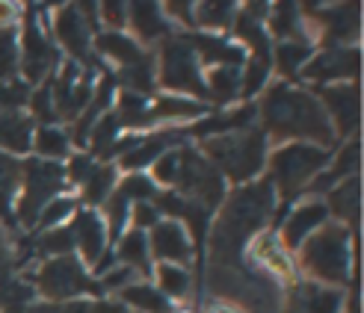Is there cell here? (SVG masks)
Instances as JSON below:
<instances>
[{"label": "cell", "instance_id": "obj_15", "mask_svg": "<svg viewBox=\"0 0 364 313\" xmlns=\"http://www.w3.org/2000/svg\"><path fill=\"white\" fill-rule=\"evenodd\" d=\"M361 71V50L355 45H335L311 57L299 71V77L308 83L335 86V83H355Z\"/></svg>", "mask_w": 364, "mask_h": 313}, {"label": "cell", "instance_id": "obj_34", "mask_svg": "<svg viewBox=\"0 0 364 313\" xmlns=\"http://www.w3.org/2000/svg\"><path fill=\"white\" fill-rule=\"evenodd\" d=\"M154 287L166 296L169 302L172 299H187L190 290H193V278L184 266H172V263H157L154 266Z\"/></svg>", "mask_w": 364, "mask_h": 313}, {"label": "cell", "instance_id": "obj_1", "mask_svg": "<svg viewBox=\"0 0 364 313\" xmlns=\"http://www.w3.org/2000/svg\"><path fill=\"white\" fill-rule=\"evenodd\" d=\"M276 190L267 177L252 180L225 195L220 213L210 225V266H234V260L246 251V246L264 231L267 219L276 210Z\"/></svg>", "mask_w": 364, "mask_h": 313}, {"label": "cell", "instance_id": "obj_4", "mask_svg": "<svg viewBox=\"0 0 364 313\" xmlns=\"http://www.w3.org/2000/svg\"><path fill=\"white\" fill-rule=\"evenodd\" d=\"M350 239H353V234L338 222H326L320 231L308 236L296 248L299 269L308 275V281L329 284V287H347L350 269H353Z\"/></svg>", "mask_w": 364, "mask_h": 313}, {"label": "cell", "instance_id": "obj_14", "mask_svg": "<svg viewBox=\"0 0 364 313\" xmlns=\"http://www.w3.org/2000/svg\"><path fill=\"white\" fill-rule=\"evenodd\" d=\"M326 119L332 124L335 139H355L358 124H361V92L358 83H335L323 86L317 95Z\"/></svg>", "mask_w": 364, "mask_h": 313}, {"label": "cell", "instance_id": "obj_3", "mask_svg": "<svg viewBox=\"0 0 364 313\" xmlns=\"http://www.w3.org/2000/svg\"><path fill=\"white\" fill-rule=\"evenodd\" d=\"M198 151L223 175V180H231L237 187H246L267 169V136L261 133V127L202 139Z\"/></svg>", "mask_w": 364, "mask_h": 313}, {"label": "cell", "instance_id": "obj_16", "mask_svg": "<svg viewBox=\"0 0 364 313\" xmlns=\"http://www.w3.org/2000/svg\"><path fill=\"white\" fill-rule=\"evenodd\" d=\"M243 254L249 257V272H255V275L261 272V278H267L272 284L276 281H284V284L294 281V260L287 257V248L282 246L276 231H261L246 246Z\"/></svg>", "mask_w": 364, "mask_h": 313}, {"label": "cell", "instance_id": "obj_13", "mask_svg": "<svg viewBox=\"0 0 364 313\" xmlns=\"http://www.w3.org/2000/svg\"><path fill=\"white\" fill-rule=\"evenodd\" d=\"M50 86V98H53V109H57V121H71L75 124L77 116L89 106L92 101V92H95V83H92V68H83L77 62H65L60 68V75Z\"/></svg>", "mask_w": 364, "mask_h": 313}, {"label": "cell", "instance_id": "obj_30", "mask_svg": "<svg viewBox=\"0 0 364 313\" xmlns=\"http://www.w3.org/2000/svg\"><path fill=\"white\" fill-rule=\"evenodd\" d=\"M311 57H314V45H311V39L276 42V48H272V65L279 68V75H282V77H296Z\"/></svg>", "mask_w": 364, "mask_h": 313}, {"label": "cell", "instance_id": "obj_6", "mask_svg": "<svg viewBox=\"0 0 364 313\" xmlns=\"http://www.w3.org/2000/svg\"><path fill=\"white\" fill-rule=\"evenodd\" d=\"M92 50L101 53L107 62L116 65V77L122 80V92L149 98L157 86V60L151 50H145L136 39L124 33H98L92 39Z\"/></svg>", "mask_w": 364, "mask_h": 313}, {"label": "cell", "instance_id": "obj_26", "mask_svg": "<svg viewBox=\"0 0 364 313\" xmlns=\"http://www.w3.org/2000/svg\"><path fill=\"white\" fill-rule=\"evenodd\" d=\"M116 263L136 272V278H149L151 275V251H149V234L131 228L116 239Z\"/></svg>", "mask_w": 364, "mask_h": 313}, {"label": "cell", "instance_id": "obj_19", "mask_svg": "<svg viewBox=\"0 0 364 313\" xmlns=\"http://www.w3.org/2000/svg\"><path fill=\"white\" fill-rule=\"evenodd\" d=\"M326 222H329V210H326L323 198H302L299 204L287 213L284 225L279 231V239L287 251H296L308 236L314 231H320Z\"/></svg>", "mask_w": 364, "mask_h": 313}, {"label": "cell", "instance_id": "obj_7", "mask_svg": "<svg viewBox=\"0 0 364 313\" xmlns=\"http://www.w3.org/2000/svg\"><path fill=\"white\" fill-rule=\"evenodd\" d=\"M157 83L166 89V95H181L208 104L205 92V68L198 62L193 45L184 39H163L157 50Z\"/></svg>", "mask_w": 364, "mask_h": 313}, {"label": "cell", "instance_id": "obj_38", "mask_svg": "<svg viewBox=\"0 0 364 313\" xmlns=\"http://www.w3.org/2000/svg\"><path fill=\"white\" fill-rule=\"evenodd\" d=\"M18 80V27H0V83Z\"/></svg>", "mask_w": 364, "mask_h": 313}, {"label": "cell", "instance_id": "obj_29", "mask_svg": "<svg viewBox=\"0 0 364 313\" xmlns=\"http://www.w3.org/2000/svg\"><path fill=\"white\" fill-rule=\"evenodd\" d=\"M30 151H36V160H48V163L68 160V157H71V139H68V131H63V127H57V124L39 127V131L33 133Z\"/></svg>", "mask_w": 364, "mask_h": 313}, {"label": "cell", "instance_id": "obj_32", "mask_svg": "<svg viewBox=\"0 0 364 313\" xmlns=\"http://www.w3.org/2000/svg\"><path fill=\"white\" fill-rule=\"evenodd\" d=\"M36 290L30 281L15 278V275L4 272L0 275V313H27L33 307Z\"/></svg>", "mask_w": 364, "mask_h": 313}, {"label": "cell", "instance_id": "obj_44", "mask_svg": "<svg viewBox=\"0 0 364 313\" xmlns=\"http://www.w3.org/2000/svg\"><path fill=\"white\" fill-rule=\"evenodd\" d=\"M12 257H15L12 239H9L6 228H0V275H4V272H9V266H12Z\"/></svg>", "mask_w": 364, "mask_h": 313}, {"label": "cell", "instance_id": "obj_5", "mask_svg": "<svg viewBox=\"0 0 364 313\" xmlns=\"http://www.w3.org/2000/svg\"><path fill=\"white\" fill-rule=\"evenodd\" d=\"M332 154L329 148H320L311 142H284L276 151L267 157V169H269V183L276 190V198H296L302 195L317 175L329 165Z\"/></svg>", "mask_w": 364, "mask_h": 313}, {"label": "cell", "instance_id": "obj_37", "mask_svg": "<svg viewBox=\"0 0 364 313\" xmlns=\"http://www.w3.org/2000/svg\"><path fill=\"white\" fill-rule=\"evenodd\" d=\"M77 213V201L75 198H53L50 204L42 207L39 219H36V231H53V228H65V222Z\"/></svg>", "mask_w": 364, "mask_h": 313}, {"label": "cell", "instance_id": "obj_24", "mask_svg": "<svg viewBox=\"0 0 364 313\" xmlns=\"http://www.w3.org/2000/svg\"><path fill=\"white\" fill-rule=\"evenodd\" d=\"M127 24L134 27V35L142 48L169 39V21L160 4H127Z\"/></svg>", "mask_w": 364, "mask_h": 313}, {"label": "cell", "instance_id": "obj_10", "mask_svg": "<svg viewBox=\"0 0 364 313\" xmlns=\"http://www.w3.org/2000/svg\"><path fill=\"white\" fill-rule=\"evenodd\" d=\"M178 177H175V190L181 198L193 201L202 210L213 213L216 207L225 201V180L213 165L202 157L198 148H181L178 151Z\"/></svg>", "mask_w": 364, "mask_h": 313}, {"label": "cell", "instance_id": "obj_12", "mask_svg": "<svg viewBox=\"0 0 364 313\" xmlns=\"http://www.w3.org/2000/svg\"><path fill=\"white\" fill-rule=\"evenodd\" d=\"M53 39L63 45V50L71 57V62H77L83 68L98 65V57L92 50V21L86 18V6H60L53 12ZM95 71V68H92Z\"/></svg>", "mask_w": 364, "mask_h": 313}, {"label": "cell", "instance_id": "obj_45", "mask_svg": "<svg viewBox=\"0 0 364 313\" xmlns=\"http://www.w3.org/2000/svg\"><path fill=\"white\" fill-rule=\"evenodd\" d=\"M347 313H361V307H358V296H353V302H350Z\"/></svg>", "mask_w": 364, "mask_h": 313}, {"label": "cell", "instance_id": "obj_25", "mask_svg": "<svg viewBox=\"0 0 364 313\" xmlns=\"http://www.w3.org/2000/svg\"><path fill=\"white\" fill-rule=\"evenodd\" d=\"M33 133L36 127L27 113H21V109H15V113L0 109V154H9V157L30 154Z\"/></svg>", "mask_w": 364, "mask_h": 313}, {"label": "cell", "instance_id": "obj_35", "mask_svg": "<svg viewBox=\"0 0 364 313\" xmlns=\"http://www.w3.org/2000/svg\"><path fill=\"white\" fill-rule=\"evenodd\" d=\"M234 18H237V6L234 4H193V27L205 30H231Z\"/></svg>", "mask_w": 364, "mask_h": 313}, {"label": "cell", "instance_id": "obj_17", "mask_svg": "<svg viewBox=\"0 0 364 313\" xmlns=\"http://www.w3.org/2000/svg\"><path fill=\"white\" fill-rule=\"evenodd\" d=\"M149 251L157 263H172V266L187 269L193 260V239L181 222H175V219H160L149 231Z\"/></svg>", "mask_w": 364, "mask_h": 313}, {"label": "cell", "instance_id": "obj_18", "mask_svg": "<svg viewBox=\"0 0 364 313\" xmlns=\"http://www.w3.org/2000/svg\"><path fill=\"white\" fill-rule=\"evenodd\" d=\"M71 239H75V248L80 251L77 260L89 269H95V263L107 254V243H110V236H107V225H104V216L92 207L86 210H77L71 216Z\"/></svg>", "mask_w": 364, "mask_h": 313}, {"label": "cell", "instance_id": "obj_28", "mask_svg": "<svg viewBox=\"0 0 364 313\" xmlns=\"http://www.w3.org/2000/svg\"><path fill=\"white\" fill-rule=\"evenodd\" d=\"M21 190V163L18 157L0 154V222L15 225V201Z\"/></svg>", "mask_w": 364, "mask_h": 313}, {"label": "cell", "instance_id": "obj_21", "mask_svg": "<svg viewBox=\"0 0 364 313\" xmlns=\"http://www.w3.org/2000/svg\"><path fill=\"white\" fill-rule=\"evenodd\" d=\"M343 302H347V292H343V287L302 281L294 290V307H296V313H341Z\"/></svg>", "mask_w": 364, "mask_h": 313}, {"label": "cell", "instance_id": "obj_2", "mask_svg": "<svg viewBox=\"0 0 364 313\" xmlns=\"http://www.w3.org/2000/svg\"><path fill=\"white\" fill-rule=\"evenodd\" d=\"M255 109L261 116V133L267 139H276L279 145L311 142L320 148H332V124L314 92L290 83H272L255 104Z\"/></svg>", "mask_w": 364, "mask_h": 313}, {"label": "cell", "instance_id": "obj_31", "mask_svg": "<svg viewBox=\"0 0 364 313\" xmlns=\"http://www.w3.org/2000/svg\"><path fill=\"white\" fill-rule=\"evenodd\" d=\"M240 80H243V68H208L205 71V92H208V101L213 104H228L240 95Z\"/></svg>", "mask_w": 364, "mask_h": 313}, {"label": "cell", "instance_id": "obj_40", "mask_svg": "<svg viewBox=\"0 0 364 313\" xmlns=\"http://www.w3.org/2000/svg\"><path fill=\"white\" fill-rule=\"evenodd\" d=\"M30 101V86L24 80H6L0 83V109L6 113H15Z\"/></svg>", "mask_w": 364, "mask_h": 313}, {"label": "cell", "instance_id": "obj_39", "mask_svg": "<svg viewBox=\"0 0 364 313\" xmlns=\"http://www.w3.org/2000/svg\"><path fill=\"white\" fill-rule=\"evenodd\" d=\"M27 104L33 106V116L42 121V127L57 124V109H53V98H50V86L48 83H42L36 92H30V101Z\"/></svg>", "mask_w": 364, "mask_h": 313}, {"label": "cell", "instance_id": "obj_43", "mask_svg": "<svg viewBox=\"0 0 364 313\" xmlns=\"http://www.w3.org/2000/svg\"><path fill=\"white\" fill-rule=\"evenodd\" d=\"M95 12L101 15V21L107 27H113L110 33H119L127 24V4H101V6H95Z\"/></svg>", "mask_w": 364, "mask_h": 313}, {"label": "cell", "instance_id": "obj_41", "mask_svg": "<svg viewBox=\"0 0 364 313\" xmlns=\"http://www.w3.org/2000/svg\"><path fill=\"white\" fill-rule=\"evenodd\" d=\"M178 163H181V157H178L175 148L166 151V154H160V157L151 163V169H154V183H160V187L172 190V187H175V177H178Z\"/></svg>", "mask_w": 364, "mask_h": 313}, {"label": "cell", "instance_id": "obj_22", "mask_svg": "<svg viewBox=\"0 0 364 313\" xmlns=\"http://www.w3.org/2000/svg\"><path fill=\"white\" fill-rule=\"evenodd\" d=\"M187 42L193 45L202 68H223V65L243 68L246 65V50L240 45H231L225 39H216V35H205V33L187 35Z\"/></svg>", "mask_w": 364, "mask_h": 313}, {"label": "cell", "instance_id": "obj_8", "mask_svg": "<svg viewBox=\"0 0 364 313\" xmlns=\"http://www.w3.org/2000/svg\"><path fill=\"white\" fill-rule=\"evenodd\" d=\"M30 287L36 296H42L48 304H63V302H77L80 296H98L101 287L92 281V275L77 260L75 254L53 257L42 260L30 275Z\"/></svg>", "mask_w": 364, "mask_h": 313}, {"label": "cell", "instance_id": "obj_36", "mask_svg": "<svg viewBox=\"0 0 364 313\" xmlns=\"http://www.w3.org/2000/svg\"><path fill=\"white\" fill-rule=\"evenodd\" d=\"M75 248V239H71L68 228H53V231H42L36 236V257H45V260H53V257H65Z\"/></svg>", "mask_w": 364, "mask_h": 313}, {"label": "cell", "instance_id": "obj_11", "mask_svg": "<svg viewBox=\"0 0 364 313\" xmlns=\"http://www.w3.org/2000/svg\"><path fill=\"white\" fill-rule=\"evenodd\" d=\"M57 68V48L50 35L42 30V21L33 18V9H27L24 27L18 33V71L27 86L48 83L50 71Z\"/></svg>", "mask_w": 364, "mask_h": 313}, {"label": "cell", "instance_id": "obj_42", "mask_svg": "<svg viewBox=\"0 0 364 313\" xmlns=\"http://www.w3.org/2000/svg\"><path fill=\"white\" fill-rule=\"evenodd\" d=\"M131 222H134L136 231H145V234H149V231L160 222V210L151 204V201H139V204L131 207Z\"/></svg>", "mask_w": 364, "mask_h": 313}, {"label": "cell", "instance_id": "obj_27", "mask_svg": "<svg viewBox=\"0 0 364 313\" xmlns=\"http://www.w3.org/2000/svg\"><path fill=\"white\" fill-rule=\"evenodd\" d=\"M116 296H119L122 307H131L136 313H175V304L163 296L154 284H145V281L124 287L122 292H116Z\"/></svg>", "mask_w": 364, "mask_h": 313}, {"label": "cell", "instance_id": "obj_9", "mask_svg": "<svg viewBox=\"0 0 364 313\" xmlns=\"http://www.w3.org/2000/svg\"><path fill=\"white\" fill-rule=\"evenodd\" d=\"M65 190V169L63 163H48V160H24L21 163V190L15 201V222L24 228H33L39 219L42 207L60 198Z\"/></svg>", "mask_w": 364, "mask_h": 313}, {"label": "cell", "instance_id": "obj_33", "mask_svg": "<svg viewBox=\"0 0 364 313\" xmlns=\"http://www.w3.org/2000/svg\"><path fill=\"white\" fill-rule=\"evenodd\" d=\"M113 190H116V165L113 163H95V169L89 172V177L80 183L83 201L92 210L98 204H104V201L113 195Z\"/></svg>", "mask_w": 364, "mask_h": 313}, {"label": "cell", "instance_id": "obj_20", "mask_svg": "<svg viewBox=\"0 0 364 313\" xmlns=\"http://www.w3.org/2000/svg\"><path fill=\"white\" fill-rule=\"evenodd\" d=\"M317 18H308V27H320L323 39L329 42V48L335 45H350V39L358 35V6H347V4H332V6H320Z\"/></svg>", "mask_w": 364, "mask_h": 313}, {"label": "cell", "instance_id": "obj_23", "mask_svg": "<svg viewBox=\"0 0 364 313\" xmlns=\"http://www.w3.org/2000/svg\"><path fill=\"white\" fill-rule=\"evenodd\" d=\"M326 201V210H329V216L335 213L347 231H358V219H361V180L358 177H350L338 183V187H332L329 192L323 195Z\"/></svg>", "mask_w": 364, "mask_h": 313}]
</instances>
